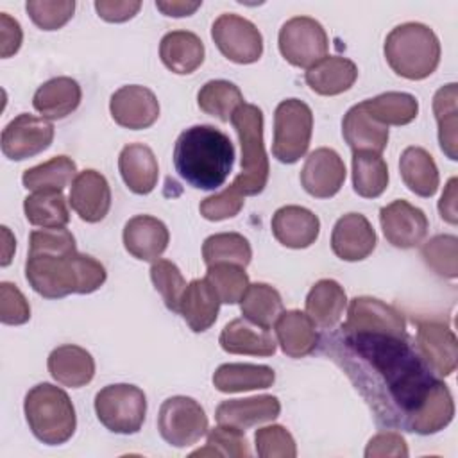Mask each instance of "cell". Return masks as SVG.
I'll use <instances>...</instances> for the list:
<instances>
[{
	"label": "cell",
	"instance_id": "cell-1",
	"mask_svg": "<svg viewBox=\"0 0 458 458\" xmlns=\"http://www.w3.org/2000/svg\"><path fill=\"white\" fill-rule=\"evenodd\" d=\"M322 352L342 367L379 426L433 435L453 420L449 386L408 336L338 329L322 340Z\"/></svg>",
	"mask_w": 458,
	"mask_h": 458
},
{
	"label": "cell",
	"instance_id": "cell-2",
	"mask_svg": "<svg viewBox=\"0 0 458 458\" xmlns=\"http://www.w3.org/2000/svg\"><path fill=\"white\" fill-rule=\"evenodd\" d=\"M234 145L229 136L213 125L184 129L174 147L177 174L197 190H216L231 174Z\"/></svg>",
	"mask_w": 458,
	"mask_h": 458
},
{
	"label": "cell",
	"instance_id": "cell-3",
	"mask_svg": "<svg viewBox=\"0 0 458 458\" xmlns=\"http://www.w3.org/2000/svg\"><path fill=\"white\" fill-rule=\"evenodd\" d=\"M25 277L30 288L47 297L61 299L70 293H93L107 277L100 261L88 254H29Z\"/></svg>",
	"mask_w": 458,
	"mask_h": 458
},
{
	"label": "cell",
	"instance_id": "cell-4",
	"mask_svg": "<svg viewBox=\"0 0 458 458\" xmlns=\"http://www.w3.org/2000/svg\"><path fill=\"white\" fill-rule=\"evenodd\" d=\"M390 68L410 81L429 77L440 63V41L424 23L406 21L394 27L383 47Z\"/></svg>",
	"mask_w": 458,
	"mask_h": 458
},
{
	"label": "cell",
	"instance_id": "cell-5",
	"mask_svg": "<svg viewBox=\"0 0 458 458\" xmlns=\"http://www.w3.org/2000/svg\"><path fill=\"white\" fill-rule=\"evenodd\" d=\"M23 411L32 435L47 444L59 445L72 438L77 415L68 394L50 383L32 386L23 401Z\"/></svg>",
	"mask_w": 458,
	"mask_h": 458
},
{
	"label": "cell",
	"instance_id": "cell-6",
	"mask_svg": "<svg viewBox=\"0 0 458 458\" xmlns=\"http://www.w3.org/2000/svg\"><path fill=\"white\" fill-rule=\"evenodd\" d=\"M242 147V172L227 186L242 197L258 195L268 182L270 165L263 143V113L254 104H242L231 116Z\"/></svg>",
	"mask_w": 458,
	"mask_h": 458
},
{
	"label": "cell",
	"instance_id": "cell-7",
	"mask_svg": "<svg viewBox=\"0 0 458 458\" xmlns=\"http://www.w3.org/2000/svg\"><path fill=\"white\" fill-rule=\"evenodd\" d=\"M313 132V113L299 98H286L274 111L272 154L277 161L297 163L310 147Z\"/></svg>",
	"mask_w": 458,
	"mask_h": 458
},
{
	"label": "cell",
	"instance_id": "cell-8",
	"mask_svg": "<svg viewBox=\"0 0 458 458\" xmlns=\"http://www.w3.org/2000/svg\"><path fill=\"white\" fill-rule=\"evenodd\" d=\"M95 413L100 424L120 435L138 433L145 422L147 397L141 388L127 383L104 386L95 395Z\"/></svg>",
	"mask_w": 458,
	"mask_h": 458
},
{
	"label": "cell",
	"instance_id": "cell-9",
	"mask_svg": "<svg viewBox=\"0 0 458 458\" xmlns=\"http://www.w3.org/2000/svg\"><path fill=\"white\" fill-rule=\"evenodd\" d=\"M281 55L297 68H311L327 55L329 39L315 18L293 16L286 20L277 36Z\"/></svg>",
	"mask_w": 458,
	"mask_h": 458
},
{
	"label": "cell",
	"instance_id": "cell-10",
	"mask_svg": "<svg viewBox=\"0 0 458 458\" xmlns=\"http://www.w3.org/2000/svg\"><path fill=\"white\" fill-rule=\"evenodd\" d=\"M157 429L161 438L170 445L188 447L208 433V417L193 397L174 395L159 408Z\"/></svg>",
	"mask_w": 458,
	"mask_h": 458
},
{
	"label": "cell",
	"instance_id": "cell-11",
	"mask_svg": "<svg viewBox=\"0 0 458 458\" xmlns=\"http://www.w3.org/2000/svg\"><path fill=\"white\" fill-rule=\"evenodd\" d=\"M211 38L222 55L238 64L256 63L263 54V38L258 27L234 13H224L213 21Z\"/></svg>",
	"mask_w": 458,
	"mask_h": 458
},
{
	"label": "cell",
	"instance_id": "cell-12",
	"mask_svg": "<svg viewBox=\"0 0 458 458\" xmlns=\"http://www.w3.org/2000/svg\"><path fill=\"white\" fill-rule=\"evenodd\" d=\"M415 349L438 377L451 376L458 365L456 335L440 320H419Z\"/></svg>",
	"mask_w": 458,
	"mask_h": 458
},
{
	"label": "cell",
	"instance_id": "cell-13",
	"mask_svg": "<svg viewBox=\"0 0 458 458\" xmlns=\"http://www.w3.org/2000/svg\"><path fill=\"white\" fill-rule=\"evenodd\" d=\"M54 125L45 118L21 113L2 131V152L13 161H23L50 147Z\"/></svg>",
	"mask_w": 458,
	"mask_h": 458
},
{
	"label": "cell",
	"instance_id": "cell-14",
	"mask_svg": "<svg viewBox=\"0 0 458 458\" xmlns=\"http://www.w3.org/2000/svg\"><path fill=\"white\" fill-rule=\"evenodd\" d=\"M340 329L351 333H388L408 336L406 322L401 311L379 299L367 295L351 299L347 318Z\"/></svg>",
	"mask_w": 458,
	"mask_h": 458
},
{
	"label": "cell",
	"instance_id": "cell-15",
	"mask_svg": "<svg viewBox=\"0 0 458 458\" xmlns=\"http://www.w3.org/2000/svg\"><path fill=\"white\" fill-rule=\"evenodd\" d=\"M379 224L388 243L397 249H411L422 243L429 222L420 208L397 199L379 209Z\"/></svg>",
	"mask_w": 458,
	"mask_h": 458
},
{
	"label": "cell",
	"instance_id": "cell-16",
	"mask_svg": "<svg viewBox=\"0 0 458 458\" xmlns=\"http://www.w3.org/2000/svg\"><path fill=\"white\" fill-rule=\"evenodd\" d=\"M109 111L118 125L140 131L150 127L157 120L159 102L154 91H150L148 88L140 84H129L122 86L111 95Z\"/></svg>",
	"mask_w": 458,
	"mask_h": 458
},
{
	"label": "cell",
	"instance_id": "cell-17",
	"mask_svg": "<svg viewBox=\"0 0 458 458\" xmlns=\"http://www.w3.org/2000/svg\"><path fill=\"white\" fill-rule=\"evenodd\" d=\"M345 181V165L336 150L320 147L315 148L304 161L301 170L302 188L317 199L336 195Z\"/></svg>",
	"mask_w": 458,
	"mask_h": 458
},
{
	"label": "cell",
	"instance_id": "cell-18",
	"mask_svg": "<svg viewBox=\"0 0 458 458\" xmlns=\"http://www.w3.org/2000/svg\"><path fill=\"white\" fill-rule=\"evenodd\" d=\"M70 206L81 220L95 224L106 218L111 208V188L97 170H82L72 182Z\"/></svg>",
	"mask_w": 458,
	"mask_h": 458
},
{
	"label": "cell",
	"instance_id": "cell-19",
	"mask_svg": "<svg viewBox=\"0 0 458 458\" xmlns=\"http://www.w3.org/2000/svg\"><path fill=\"white\" fill-rule=\"evenodd\" d=\"M377 238L376 231L361 213L340 216L331 233V249L344 261H361L372 254Z\"/></svg>",
	"mask_w": 458,
	"mask_h": 458
},
{
	"label": "cell",
	"instance_id": "cell-20",
	"mask_svg": "<svg viewBox=\"0 0 458 458\" xmlns=\"http://www.w3.org/2000/svg\"><path fill=\"white\" fill-rule=\"evenodd\" d=\"M125 250L141 261H156L166 250L170 233L166 225L150 215H136L123 225Z\"/></svg>",
	"mask_w": 458,
	"mask_h": 458
},
{
	"label": "cell",
	"instance_id": "cell-21",
	"mask_svg": "<svg viewBox=\"0 0 458 458\" xmlns=\"http://www.w3.org/2000/svg\"><path fill=\"white\" fill-rule=\"evenodd\" d=\"M274 238L288 249H306L318 238V216L302 206H283L272 216Z\"/></svg>",
	"mask_w": 458,
	"mask_h": 458
},
{
	"label": "cell",
	"instance_id": "cell-22",
	"mask_svg": "<svg viewBox=\"0 0 458 458\" xmlns=\"http://www.w3.org/2000/svg\"><path fill=\"white\" fill-rule=\"evenodd\" d=\"M281 413V403L276 395H256L247 399H229L216 406L215 419L218 424L233 426L242 431L270 422Z\"/></svg>",
	"mask_w": 458,
	"mask_h": 458
},
{
	"label": "cell",
	"instance_id": "cell-23",
	"mask_svg": "<svg viewBox=\"0 0 458 458\" xmlns=\"http://www.w3.org/2000/svg\"><path fill=\"white\" fill-rule=\"evenodd\" d=\"M118 170L132 193L147 195L157 184V159L152 148L143 143H129L122 148L118 156Z\"/></svg>",
	"mask_w": 458,
	"mask_h": 458
},
{
	"label": "cell",
	"instance_id": "cell-24",
	"mask_svg": "<svg viewBox=\"0 0 458 458\" xmlns=\"http://www.w3.org/2000/svg\"><path fill=\"white\" fill-rule=\"evenodd\" d=\"M220 304L215 288L206 277L191 279L179 301V313L193 333H202L215 324Z\"/></svg>",
	"mask_w": 458,
	"mask_h": 458
},
{
	"label": "cell",
	"instance_id": "cell-25",
	"mask_svg": "<svg viewBox=\"0 0 458 458\" xmlns=\"http://www.w3.org/2000/svg\"><path fill=\"white\" fill-rule=\"evenodd\" d=\"M276 336L281 351L290 358H304L320 342L315 322L301 310H288L276 320Z\"/></svg>",
	"mask_w": 458,
	"mask_h": 458
},
{
	"label": "cell",
	"instance_id": "cell-26",
	"mask_svg": "<svg viewBox=\"0 0 458 458\" xmlns=\"http://www.w3.org/2000/svg\"><path fill=\"white\" fill-rule=\"evenodd\" d=\"M47 367L57 383L70 388H81L88 385L95 376L93 356L84 347L73 344L55 347L48 354Z\"/></svg>",
	"mask_w": 458,
	"mask_h": 458
},
{
	"label": "cell",
	"instance_id": "cell-27",
	"mask_svg": "<svg viewBox=\"0 0 458 458\" xmlns=\"http://www.w3.org/2000/svg\"><path fill=\"white\" fill-rule=\"evenodd\" d=\"M81 98L82 91L75 79L54 77L36 89L32 106L43 118L63 120L79 107Z\"/></svg>",
	"mask_w": 458,
	"mask_h": 458
},
{
	"label": "cell",
	"instance_id": "cell-28",
	"mask_svg": "<svg viewBox=\"0 0 458 458\" xmlns=\"http://www.w3.org/2000/svg\"><path fill=\"white\" fill-rule=\"evenodd\" d=\"M218 342L225 352L247 356H272L277 347L268 329L259 327L247 318H234L225 324Z\"/></svg>",
	"mask_w": 458,
	"mask_h": 458
},
{
	"label": "cell",
	"instance_id": "cell-29",
	"mask_svg": "<svg viewBox=\"0 0 458 458\" xmlns=\"http://www.w3.org/2000/svg\"><path fill=\"white\" fill-rule=\"evenodd\" d=\"M159 57L170 72L188 75L204 63V43L195 32L172 30L161 38Z\"/></svg>",
	"mask_w": 458,
	"mask_h": 458
},
{
	"label": "cell",
	"instance_id": "cell-30",
	"mask_svg": "<svg viewBox=\"0 0 458 458\" xmlns=\"http://www.w3.org/2000/svg\"><path fill=\"white\" fill-rule=\"evenodd\" d=\"M306 84L318 95L333 97L352 88L358 79V66L342 55H326L308 68Z\"/></svg>",
	"mask_w": 458,
	"mask_h": 458
},
{
	"label": "cell",
	"instance_id": "cell-31",
	"mask_svg": "<svg viewBox=\"0 0 458 458\" xmlns=\"http://www.w3.org/2000/svg\"><path fill=\"white\" fill-rule=\"evenodd\" d=\"M342 134L352 152L370 150L381 154L388 143V127L376 122L365 111L361 102L345 113L342 120Z\"/></svg>",
	"mask_w": 458,
	"mask_h": 458
},
{
	"label": "cell",
	"instance_id": "cell-32",
	"mask_svg": "<svg viewBox=\"0 0 458 458\" xmlns=\"http://www.w3.org/2000/svg\"><path fill=\"white\" fill-rule=\"evenodd\" d=\"M403 182L419 197H433L440 184L435 159L422 147H406L399 157Z\"/></svg>",
	"mask_w": 458,
	"mask_h": 458
},
{
	"label": "cell",
	"instance_id": "cell-33",
	"mask_svg": "<svg viewBox=\"0 0 458 458\" xmlns=\"http://www.w3.org/2000/svg\"><path fill=\"white\" fill-rule=\"evenodd\" d=\"M347 306L345 290L335 279L317 281L306 295V315L322 329H333Z\"/></svg>",
	"mask_w": 458,
	"mask_h": 458
},
{
	"label": "cell",
	"instance_id": "cell-34",
	"mask_svg": "<svg viewBox=\"0 0 458 458\" xmlns=\"http://www.w3.org/2000/svg\"><path fill=\"white\" fill-rule=\"evenodd\" d=\"M276 372L268 365L254 363H224L213 374V385L218 392L236 394L272 386Z\"/></svg>",
	"mask_w": 458,
	"mask_h": 458
},
{
	"label": "cell",
	"instance_id": "cell-35",
	"mask_svg": "<svg viewBox=\"0 0 458 458\" xmlns=\"http://www.w3.org/2000/svg\"><path fill=\"white\" fill-rule=\"evenodd\" d=\"M240 310L249 322L270 329L283 313V299L274 286L267 283H252L240 301Z\"/></svg>",
	"mask_w": 458,
	"mask_h": 458
},
{
	"label": "cell",
	"instance_id": "cell-36",
	"mask_svg": "<svg viewBox=\"0 0 458 458\" xmlns=\"http://www.w3.org/2000/svg\"><path fill=\"white\" fill-rule=\"evenodd\" d=\"M388 186V166L377 152H352V188L360 197L376 199Z\"/></svg>",
	"mask_w": 458,
	"mask_h": 458
},
{
	"label": "cell",
	"instance_id": "cell-37",
	"mask_svg": "<svg viewBox=\"0 0 458 458\" xmlns=\"http://www.w3.org/2000/svg\"><path fill=\"white\" fill-rule=\"evenodd\" d=\"M365 111L383 125H406L419 114V102L403 91H386L361 102Z\"/></svg>",
	"mask_w": 458,
	"mask_h": 458
},
{
	"label": "cell",
	"instance_id": "cell-38",
	"mask_svg": "<svg viewBox=\"0 0 458 458\" xmlns=\"http://www.w3.org/2000/svg\"><path fill=\"white\" fill-rule=\"evenodd\" d=\"M77 177V165L68 156H55L41 165L27 168L21 182L32 191H63Z\"/></svg>",
	"mask_w": 458,
	"mask_h": 458
},
{
	"label": "cell",
	"instance_id": "cell-39",
	"mask_svg": "<svg viewBox=\"0 0 458 458\" xmlns=\"http://www.w3.org/2000/svg\"><path fill=\"white\" fill-rule=\"evenodd\" d=\"M456 82L442 86L435 97H433V113L438 123V143L442 152L456 161L458 159V140H456V129H458V107H456Z\"/></svg>",
	"mask_w": 458,
	"mask_h": 458
},
{
	"label": "cell",
	"instance_id": "cell-40",
	"mask_svg": "<svg viewBox=\"0 0 458 458\" xmlns=\"http://www.w3.org/2000/svg\"><path fill=\"white\" fill-rule=\"evenodd\" d=\"M197 104L206 114L215 116L220 122H229L233 113L243 104V95L236 84L216 79L208 81L199 89Z\"/></svg>",
	"mask_w": 458,
	"mask_h": 458
},
{
	"label": "cell",
	"instance_id": "cell-41",
	"mask_svg": "<svg viewBox=\"0 0 458 458\" xmlns=\"http://www.w3.org/2000/svg\"><path fill=\"white\" fill-rule=\"evenodd\" d=\"M23 211L32 225L64 227L70 222L66 199L61 191H34L25 197Z\"/></svg>",
	"mask_w": 458,
	"mask_h": 458
},
{
	"label": "cell",
	"instance_id": "cell-42",
	"mask_svg": "<svg viewBox=\"0 0 458 458\" xmlns=\"http://www.w3.org/2000/svg\"><path fill=\"white\" fill-rule=\"evenodd\" d=\"M204 263H234L247 267L252 259V249L249 240L240 233H216L204 240L202 243Z\"/></svg>",
	"mask_w": 458,
	"mask_h": 458
},
{
	"label": "cell",
	"instance_id": "cell-43",
	"mask_svg": "<svg viewBox=\"0 0 458 458\" xmlns=\"http://www.w3.org/2000/svg\"><path fill=\"white\" fill-rule=\"evenodd\" d=\"M206 279L215 288L220 302L236 304L242 301L249 283V276L243 267L234 263H215L208 267Z\"/></svg>",
	"mask_w": 458,
	"mask_h": 458
},
{
	"label": "cell",
	"instance_id": "cell-44",
	"mask_svg": "<svg viewBox=\"0 0 458 458\" xmlns=\"http://www.w3.org/2000/svg\"><path fill=\"white\" fill-rule=\"evenodd\" d=\"M424 263L440 277L458 276V238L454 234H437L420 249Z\"/></svg>",
	"mask_w": 458,
	"mask_h": 458
},
{
	"label": "cell",
	"instance_id": "cell-45",
	"mask_svg": "<svg viewBox=\"0 0 458 458\" xmlns=\"http://www.w3.org/2000/svg\"><path fill=\"white\" fill-rule=\"evenodd\" d=\"M231 456V458H247L250 456L249 442L242 429L218 424L216 428L209 429L206 447L191 453V456Z\"/></svg>",
	"mask_w": 458,
	"mask_h": 458
},
{
	"label": "cell",
	"instance_id": "cell-46",
	"mask_svg": "<svg viewBox=\"0 0 458 458\" xmlns=\"http://www.w3.org/2000/svg\"><path fill=\"white\" fill-rule=\"evenodd\" d=\"M150 279L154 288L161 293L166 308L179 313V301L186 288V281L179 267L170 259H156L150 267Z\"/></svg>",
	"mask_w": 458,
	"mask_h": 458
},
{
	"label": "cell",
	"instance_id": "cell-47",
	"mask_svg": "<svg viewBox=\"0 0 458 458\" xmlns=\"http://www.w3.org/2000/svg\"><path fill=\"white\" fill-rule=\"evenodd\" d=\"M25 9L32 23L43 30H57L73 16V0H29Z\"/></svg>",
	"mask_w": 458,
	"mask_h": 458
},
{
	"label": "cell",
	"instance_id": "cell-48",
	"mask_svg": "<svg viewBox=\"0 0 458 458\" xmlns=\"http://www.w3.org/2000/svg\"><path fill=\"white\" fill-rule=\"evenodd\" d=\"M254 442H256V453L261 458H295L297 456V447L292 433L279 424L259 428L254 435Z\"/></svg>",
	"mask_w": 458,
	"mask_h": 458
},
{
	"label": "cell",
	"instance_id": "cell-49",
	"mask_svg": "<svg viewBox=\"0 0 458 458\" xmlns=\"http://www.w3.org/2000/svg\"><path fill=\"white\" fill-rule=\"evenodd\" d=\"M75 250V238L66 227H43L29 236V254H68Z\"/></svg>",
	"mask_w": 458,
	"mask_h": 458
},
{
	"label": "cell",
	"instance_id": "cell-50",
	"mask_svg": "<svg viewBox=\"0 0 458 458\" xmlns=\"http://www.w3.org/2000/svg\"><path fill=\"white\" fill-rule=\"evenodd\" d=\"M30 318V306L25 295L16 284L2 281L0 283V320L2 324L20 326Z\"/></svg>",
	"mask_w": 458,
	"mask_h": 458
},
{
	"label": "cell",
	"instance_id": "cell-51",
	"mask_svg": "<svg viewBox=\"0 0 458 458\" xmlns=\"http://www.w3.org/2000/svg\"><path fill=\"white\" fill-rule=\"evenodd\" d=\"M243 197L238 195L236 191H233L231 188H225L215 195H209L206 197L200 206H199V211L200 215L206 218V220H211V222H220V220H225V218H233L236 216L242 208H243Z\"/></svg>",
	"mask_w": 458,
	"mask_h": 458
},
{
	"label": "cell",
	"instance_id": "cell-52",
	"mask_svg": "<svg viewBox=\"0 0 458 458\" xmlns=\"http://www.w3.org/2000/svg\"><path fill=\"white\" fill-rule=\"evenodd\" d=\"M367 458H385V456H397L406 458L408 456V445L406 440L397 431H381L374 435L365 449Z\"/></svg>",
	"mask_w": 458,
	"mask_h": 458
},
{
	"label": "cell",
	"instance_id": "cell-53",
	"mask_svg": "<svg viewBox=\"0 0 458 458\" xmlns=\"http://www.w3.org/2000/svg\"><path fill=\"white\" fill-rule=\"evenodd\" d=\"M141 7L138 0H97L95 9L98 16L111 23H122L131 20Z\"/></svg>",
	"mask_w": 458,
	"mask_h": 458
},
{
	"label": "cell",
	"instance_id": "cell-54",
	"mask_svg": "<svg viewBox=\"0 0 458 458\" xmlns=\"http://www.w3.org/2000/svg\"><path fill=\"white\" fill-rule=\"evenodd\" d=\"M21 39H23V30L18 23V20H14L13 16H9L7 13H0V54L2 57H11L13 54H16L21 47Z\"/></svg>",
	"mask_w": 458,
	"mask_h": 458
},
{
	"label": "cell",
	"instance_id": "cell-55",
	"mask_svg": "<svg viewBox=\"0 0 458 458\" xmlns=\"http://www.w3.org/2000/svg\"><path fill=\"white\" fill-rule=\"evenodd\" d=\"M438 211L442 220H445L451 225H456L458 222V211H456V177H451L447 181V186L438 200Z\"/></svg>",
	"mask_w": 458,
	"mask_h": 458
},
{
	"label": "cell",
	"instance_id": "cell-56",
	"mask_svg": "<svg viewBox=\"0 0 458 458\" xmlns=\"http://www.w3.org/2000/svg\"><path fill=\"white\" fill-rule=\"evenodd\" d=\"M202 2H184V0H168V2H156V7L165 14V16H174V18H182L193 14Z\"/></svg>",
	"mask_w": 458,
	"mask_h": 458
},
{
	"label": "cell",
	"instance_id": "cell-57",
	"mask_svg": "<svg viewBox=\"0 0 458 458\" xmlns=\"http://www.w3.org/2000/svg\"><path fill=\"white\" fill-rule=\"evenodd\" d=\"M2 233H4V240H5V250H4V258H2V267H7L11 263L7 249H16V242H14V238H11V233H9V229L5 225H2Z\"/></svg>",
	"mask_w": 458,
	"mask_h": 458
}]
</instances>
